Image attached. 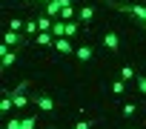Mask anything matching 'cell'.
<instances>
[{
  "instance_id": "obj_1",
  "label": "cell",
  "mask_w": 146,
  "mask_h": 129,
  "mask_svg": "<svg viewBox=\"0 0 146 129\" xmlns=\"http://www.w3.org/2000/svg\"><path fill=\"white\" fill-rule=\"evenodd\" d=\"M106 3H109L112 9L123 12V15H132L135 20H140V23L146 26V3H115V0H106Z\"/></svg>"
},
{
  "instance_id": "obj_2",
  "label": "cell",
  "mask_w": 146,
  "mask_h": 129,
  "mask_svg": "<svg viewBox=\"0 0 146 129\" xmlns=\"http://www.w3.org/2000/svg\"><path fill=\"white\" fill-rule=\"evenodd\" d=\"M26 89H29V80L17 83V89H9V95H12V100H15V109H17V112L29 106V98H26Z\"/></svg>"
},
{
  "instance_id": "obj_3",
  "label": "cell",
  "mask_w": 146,
  "mask_h": 129,
  "mask_svg": "<svg viewBox=\"0 0 146 129\" xmlns=\"http://www.w3.org/2000/svg\"><path fill=\"white\" fill-rule=\"evenodd\" d=\"M37 126V115H26V118H9L6 129H35Z\"/></svg>"
},
{
  "instance_id": "obj_4",
  "label": "cell",
  "mask_w": 146,
  "mask_h": 129,
  "mask_svg": "<svg viewBox=\"0 0 146 129\" xmlns=\"http://www.w3.org/2000/svg\"><path fill=\"white\" fill-rule=\"evenodd\" d=\"M69 3H75V0H49V3L43 6V15L60 20V12H63V6H69Z\"/></svg>"
},
{
  "instance_id": "obj_5",
  "label": "cell",
  "mask_w": 146,
  "mask_h": 129,
  "mask_svg": "<svg viewBox=\"0 0 146 129\" xmlns=\"http://www.w3.org/2000/svg\"><path fill=\"white\" fill-rule=\"evenodd\" d=\"M35 106H37L43 115H52V112H54V98L46 95V92H37V95H35Z\"/></svg>"
},
{
  "instance_id": "obj_6",
  "label": "cell",
  "mask_w": 146,
  "mask_h": 129,
  "mask_svg": "<svg viewBox=\"0 0 146 129\" xmlns=\"http://www.w3.org/2000/svg\"><path fill=\"white\" fill-rule=\"evenodd\" d=\"M54 52H60V55H75V43H72V37H54V46H52Z\"/></svg>"
},
{
  "instance_id": "obj_7",
  "label": "cell",
  "mask_w": 146,
  "mask_h": 129,
  "mask_svg": "<svg viewBox=\"0 0 146 129\" xmlns=\"http://www.w3.org/2000/svg\"><path fill=\"white\" fill-rule=\"evenodd\" d=\"M103 46H106V49H109V52L115 55V52L120 49V35H117L115 29H109V32L103 35Z\"/></svg>"
},
{
  "instance_id": "obj_8",
  "label": "cell",
  "mask_w": 146,
  "mask_h": 129,
  "mask_svg": "<svg viewBox=\"0 0 146 129\" xmlns=\"http://www.w3.org/2000/svg\"><path fill=\"white\" fill-rule=\"evenodd\" d=\"M78 20H80V23H92V20H95V6H92V3H83V6L78 9Z\"/></svg>"
},
{
  "instance_id": "obj_9",
  "label": "cell",
  "mask_w": 146,
  "mask_h": 129,
  "mask_svg": "<svg viewBox=\"0 0 146 129\" xmlns=\"http://www.w3.org/2000/svg\"><path fill=\"white\" fill-rule=\"evenodd\" d=\"M75 57L83 60V63H89V60L95 57V49H92V46H78V49H75Z\"/></svg>"
},
{
  "instance_id": "obj_10",
  "label": "cell",
  "mask_w": 146,
  "mask_h": 129,
  "mask_svg": "<svg viewBox=\"0 0 146 129\" xmlns=\"http://www.w3.org/2000/svg\"><path fill=\"white\" fill-rule=\"evenodd\" d=\"M23 35H29V37H37V35H40V23H37V17H29V20H26Z\"/></svg>"
},
{
  "instance_id": "obj_11",
  "label": "cell",
  "mask_w": 146,
  "mask_h": 129,
  "mask_svg": "<svg viewBox=\"0 0 146 129\" xmlns=\"http://www.w3.org/2000/svg\"><path fill=\"white\" fill-rule=\"evenodd\" d=\"M3 43L15 49V46H20V43H23V37H20V32H12V29H9V32L3 35Z\"/></svg>"
},
{
  "instance_id": "obj_12",
  "label": "cell",
  "mask_w": 146,
  "mask_h": 129,
  "mask_svg": "<svg viewBox=\"0 0 146 129\" xmlns=\"http://www.w3.org/2000/svg\"><path fill=\"white\" fill-rule=\"evenodd\" d=\"M0 63H3V69H12L15 63H17V52H15V49H9L6 55H0Z\"/></svg>"
},
{
  "instance_id": "obj_13",
  "label": "cell",
  "mask_w": 146,
  "mask_h": 129,
  "mask_svg": "<svg viewBox=\"0 0 146 129\" xmlns=\"http://www.w3.org/2000/svg\"><path fill=\"white\" fill-rule=\"evenodd\" d=\"M0 112H3V115L15 112V100H12V95H9V92H3V98H0Z\"/></svg>"
},
{
  "instance_id": "obj_14",
  "label": "cell",
  "mask_w": 146,
  "mask_h": 129,
  "mask_svg": "<svg viewBox=\"0 0 146 129\" xmlns=\"http://www.w3.org/2000/svg\"><path fill=\"white\" fill-rule=\"evenodd\" d=\"M60 20H78V9H75V3H69V6H63V12H60Z\"/></svg>"
},
{
  "instance_id": "obj_15",
  "label": "cell",
  "mask_w": 146,
  "mask_h": 129,
  "mask_svg": "<svg viewBox=\"0 0 146 129\" xmlns=\"http://www.w3.org/2000/svg\"><path fill=\"white\" fill-rule=\"evenodd\" d=\"M35 43H37V46H54V35H52V32H40V35L35 37Z\"/></svg>"
},
{
  "instance_id": "obj_16",
  "label": "cell",
  "mask_w": 146,
  "mask_h": 129,
  "mask_svg": "<svg viewBox=\"0 0 146 129\" xmlns=\"http://www.w3.org/2000/svg\"><path fill=\"white\" fill-rule=\"evenodd\" d=\"M120 118H129V120L137 118V103H123L120 106Z\"/></svg>"
},
{
  "instance_id": "obj_17",
  "label": "cell",
  "mask_w": 146,
  "mask_h": 129,
  "mask_svg": "<svg viewBox=\"0 0 146 129\" xmlns=\"http://www.w3.org/2000/svg\"><path fill=\"white\" fill-rule=\"evenodd\" d=\"M117 75H120V80H126V83H129V80H135V75H137V72H135L132 66H120V69H117Z\"/></svg>"
},
{
  "instance_id": "obj_18",
  "label": "cell",
  "mask_w": 146,
  "mask_h": 129,
  "mask_svg": "<svg viewBox=\"0 0 146 129\" xmlns=\"http://www.w3.org/2000/svg\"><path fill=\"white\" fill-rule=\"evenodd\" d=\"M78 32H80V23H78V20H69V23H66V32H63V37H75Z\"/></svg>"
},
{
  "instance_id": "obj_19",
  "label": "cell",
  "mask_w": 146,
  "mask_h": 129,
  "mask_svg": "<svg viewBox=\"0 0 146 129\" xmlns=\"http://www.w3.org/2000/svg\"><path fill=\"white\" fill-rule=\"evenodd\" d=\"M9 29H12V32H23V29H26V20H20V17H12V20H9Z\"/></svg>"
},
{
  "instance_id": "obj_20",
  "label": "cell",
  "mask_w": 146,
  "mask_h": 129,
  "mask_svg": "<svg viewBox=\"0 0 146 129\" xmlns=\"http://www.w3.org/2000/svg\"><path fill=\"white\" fill-rule=\"evenodd\" d=\"M123 92H126V80H120V78L112 80V95H123Z\"/></svg>"
},
{
  "instance_id": "obj_21",
  "label": "cell",
  "mask_w": 146,
  "mask_h": 129,
  "mask_svg": "<svg viewBox=\"0 0 146 129\" xmlns=\"http://www.w3.org/2000/svg\"><path fill=\"white\" fill-rule=\"evenodd\" d=\"M135 83H137V92H140V95H146V75H143V72H137V75H135Z\"/></svg>"
},
{
  "instance_id": "obj_22",
  "label": "cell",
  "mask_w": 146,
  "mask_h": 129,
  "mask_svg": "<svg viewBox=\"0 0 146 129\" xmlns=\"http://www.w3.org/2000/svg\"><path fill=\"white\" fill-rule=\"evenodd\" d=\"M75 129H92V120H86V118H83V120H78V123H75Z\"/></svg>"
},
{
  "instance_id": "obj_23",
  "label": "cell",
  "mask_w": 146,
  "mask_h": 129,
  "mask_svg": "<svg viewBox=\"0 0 146 129\" xmlns=\"http://www.w3.org/2000/svg\"><path fill=\"white\" fill-rule=\"evenodd\" d=\"M123 129H137V126H123Z\"/></svg>"
},
{
  "instance_id": "obj_24",
  "label": "cell",
  "mask_w": 146,
  "mask_h": 129,
  "mask_svg": "<svg viewBox=\"0 0 146 129\" xmlns=\"http://www.w3.org/2000/svg\"><path fill=\"white\" fill-rule=\"evenodd\" d=\"M20 3H32V0H20Z\"/></svg>"
},
{
  "instance_id": "obj_25",
  "label": "cell",
  "mask_w": 146,
  "mask_h": 129,
  "mask_svg": "<svg viewBox=\"0 0 146 129\" xmlns=\"http://www.w3.org/2000/svg\"><path fill=\"white\" fill-rule=\"evenodd\" d=\"M40 3H43V6H46V3H49V0H40Z\"/></svg>"
},
{
  "instance_id": "obj_26",
  "label": "cell",
  "mask_w": 146,
  "mask_h": 129,
  "mask_svg": "<svg viewBox=\"0 0 146 129\" xmlns=\"http://www.w3.org/2000/svg\"><path fill=\"white\" fill-rule=\"evenodd\" d=\"M52 129H54V126H52Z\"/></svg>"
}]
</instances>
